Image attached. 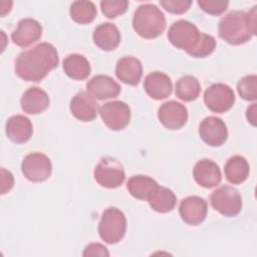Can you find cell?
<instances>
[{
  "label": "cell",
  "mask_w": 257,
  "mask_h": 257,
  "mask_svg": "<svg viewBox=\"0 0 257 257\" xmlns=\"http://www.w3.org/2000/svg\"><path fill=\"white\" fill-rule=\"evenodd\" d=\"M21 171L28 181L40 183L46 181L50 177L52 165L46 155L35 152L27 155L23 159Z\"/></svg>",
  "instance_id": "ba28073f"
},
{
  "label": "cell",
  "mask_w": 257,
  "mask_h": 257,
  "mask_svg": "<svg viewBox=\"0 0 257 257\" xmlns=\"http://www.w3.org/2000/svg\"><path fill=\"white\" fill-rule=\"evenodd\" d=\"M212 207L226 217L237 216L242 209V198L237 189L231 186H222L210 196Z\"/></svg>",
  "instance_id": "8992f818"
},
{
  "label": "cell",
  "mask_w": 257,
  "mask_h": 257,
  "mask_svg": "<svg viewBox=\"0 0 257 257\" xmlns=\"http://www.w3.org/2000/svg\"><path fill=\"white\" fill-rule=\"evenodd\" d=\"M98 112L104 124L112 131L123 130L130 122V106L119 100L109 101L98 108Z\"/></svg>",
  "instance_id": "30bf717a"
},
{
  "label": "cell",
  "mask_w": 257,
  "mask_h": 257,
  "mask_svg": "<svg viewBox=\"0 0 257 257\" xmlns=\"http://www.w3.org/2000/svg\"><path fill=\"white\" fill-rule=\"evenodd\" d=\"M239 95L248 101L256 100L257 98V76L255 74L246 75L241 78L237 84Z\"/></svg>",
  "instance_id": "f1b7e54d"
},
{
  "label": "cell",
  "mask_w": 257,
  "mask_h": 257,
  "mask_svg": "<svg viewBox=\"0 0 257 257\" xmlns=\"http://www.w3.org/2000/svg\"><path fill=\"white\" fill-rule=\"evenodd\" d=\"M201 32L195 24L187 20L174 22L168 31L169 41L178 49L185 50L190 54L198 44Z\"/></svg>",
  "instance_id": "5b68a950"
},
{
  "label": "cell",
  "mask_w": 257,
  "mask_h": 257,
  "mask_svg": "<svg viewBox=\"0 0 257 257\" xmlns=\"http://www.w3.org/2000/svg\"><path fill=\"white\" fill-rule=\"evenodd\" d=\"M199 7L210 15H220L226 11L229 2L225 0H199Z\"/></svg>",
  "instance_id": "1f68e13d"
},
{
  "label": "cell",
  "mask_w": 257,
  "mask_h": 257,
  "mask_svg": "<svg viewBox=\"0 0 257 257\" xmlns=\"http://www.w3.org/2000/svg\"><path fill=\"white\" fill-rule=\"evenodd\" d=\"M147 94L156 100L167 98L173 89L171 78L164 72L154 71L147 75L144 82Z\"/></svg>",
  "instance_id": "ac0fdd59"
},
{
  "label": "cell",
  "mask_w": 257,
  "mask_h": 257,
  "mask_svg": "<svg viewBox=\"0 0 257 257\" xmlns=\"http://www.w3.org/2000/svg\"><path fill=\"white\" fill-rule=\"evenodd\" d=\"M133 27L141 37L154 39L164 32L166 17L156 5L143 4L134 13Z\"/></svg>",
  "instance_id": "3957f363"
},
{
  "label": "cell",
  "mask_w": 257,
  "mask_h": 257,
  "mask_svg": "<svg viewBox=\"0 0 257 257\" xmlns=\"http://www.w3.org/2000/svg\"><path fill=\"white\" fill-rule=\"evenodd\" d=\"M116 77L125 84L137 85L143 75V65L134 56H124L118 59L115 65Z\"/></svg>",
  "instance_id": "ffe728a7"
},
{
  "label": "cell",
  "mask_w": 257,
  "mask_h": 257,
  "mask_svg": "<svg viewBox=\"0 0 257 257\" xmlns=\"http://www.w3.org/2000/svg\"><path fill=\"white\" fill-rule=\"evenodd\" d=\"M256 8L248 12L233 10L227 13L219 22V36L232 45H240L249 41L256 34Z\"/></svg>",
  "instance_id": "7a4b0ae2"
},
{
  "label": "cell",
  "mask_w": 257,
  "mask_h": 257,
  "mask_svg": "<svg viewBox=\"0 0 257 257\" xmlns=\"http://www.w3.org/2000/svg\"><path fill=\"white\" fill-rule=\"evenodd\" d=\"M95 45L104 51L114 50L120 42V32L112 23H102L98 25L92 34Z\"/></svg>",
  "instance_id": "7402d4cb"
},
{
  "label": "cell",
  "mask_w": 257,
  "mask_h": 257,
  "mask_svg": "<svg viewBox=\"0 0 257 257\" xmlns=\"http://www.w3.org/2000/svg\"><path fill=\"white\" fill-rule=\"evenodd\" d=\"M204 102L211 111L223 113L233 106L235 94L229 85L214 83L205 90Z\"/></svg>",
  "instance_id": "9c48e42d"
},
{
  "label": "cell",
  "mask_w": 257,
  "mask_h": 257,
  "mask_svg": "<svg viewBox=\"0 0 257 257\" xmlns=\"http://www.w3.org/2000/svg\"><path fill=\"white\" fill-rule=\"evenodd\" d=\"M216 48V40L212 35L201 33L200 40L193 51L189 54L196 58H203L209 56Z\"/></svg>",
  "instance_id": "f546056e"
},
{
  "label": "cell",
  "mask_w": 257,
  "mask_h": 257,
  "mask_svg": "<svg viewBox=\"0 0 257 257\" xmlns=\"http://www.w3.org/2000/svg\"><path fill=\"white\" fill-rule=\"evenodd\" d=\"M83 256H108L107 248L100 243H91L87 245L82 253Z\"/></svg>",
  "instance_id": "836d02e7"
},
{
  "label": "cell",
  "mask_w": 257,
  "mask_h": 257,
  "mask_svg": "<svg viewBox=\"0 0 257 257\" xmlns=\"http://www.w3.org/2000/svg\"><path fill=\"white\" fill-rule=\"evenodd\" d=\"M160 4L170 13L182 14L185 13L190 6L192 1L190 0H161Z\"/></svg>",
  "instance_id": "d6a6232c"
},
{
  "label": "cell",
  "mask_w": 257,
  "mask_h": 257,
  "mask_svg": "<svg viewBox=\"0 0 257 257\" xmlns=\"http://www.w3.org/2000/svg\"><path fill=\"white\" fill-rule=\"evenodd\" d=\"M93 176L101 187L107 189L119 187L125 179L122 165L110 157L103 158L99 161L94 169Z\"/></svg>",
  "instance_id": "52a82bcc"
},
{
  "label": "cell",
  "mask_w": 257,
  "mask_h": 257,
  "mask_svg": "<svg viewBox=\"0 0 257 257\" xmlns=\"http://www.w3.org/2000/svg\"><path fill=\"white\" fill-rule=\"evenodd\" d=\"M86 89L90 95L99 100L114 98L120 93V85L111 77L103 74L93 76L86 83Z\"/></svg>",
  "instance_id": "e0dca14e"
},
{
  "label": "cell",
  "mask_w": 257,
  "mask_h": 257,
  "mask_svg": "<svg viewBox=\"0 0 257 257\" xmlns=\"http://www.w3.org/2000/svg\"><path fill=\"white\" fill-rule=\"evenodd\" d=\"M199 135L204 143L211 147L222 146L228 138V130L225 122L217 116L204 118L199 125Z\"/></svg>",
  "instance_id": "8fae6325"
},
{
  "label": "cell",
  "mask_w": 257,
  "mask_h": 257,
  "mask_svg": "<svg viewBox=\"0 0 257 257\" xmlns=\"http://www.w3.org/2000/svg\"><path fill=\"white\" fill-rule=\"evenodd\" d=\"M125 230L126 219L120 210L110 207L103 211L98 224L101 240L107 244H115L123 238Z\"/></svg>",
  "instance_id": "277c9868"
},
{
  "label": "cell",
  "mask_w": 257,
  "mask_h": 257,
  "mask_svg": "<svg viewBox=\"0 0 257 257\" xmlns=\"http://www.w3.org/2000/svg\"><path fill=\"white\" fill-rule=\"evenodd\" d=\"M246 117L252 125H256V103H252L246 110Z\"/></svg>",
  "instance_id": "d590c367"
},
{
  "label": "cell",
  "mask_w": 257,
  "mask_h": 257,
  "mask_svg": "<svg viewBox=\"0 0 257 257\" xmlns=\"http://www.w3.org/2000/svg\"><path fill=\"white\" fill-rule=\"evenodd\" d=\"M179 212L182 220L192 226L201 224L207 217V202L198 196H190L182 200Z\"/></svg>",
  "instance_id": "4fadbf2b"
},
{
  "label": "cell",
  "mask_w": 257,
  "mask_h": 257,
  "mask_svg": "<svg viewBox=\"0 0 257 257\" xmlns=\"http://www.w3.org/2000/svg\"><path fill=\"white\" fill-rule=\"evenodd\" d=\"M42 35V26L38 21L32 18H24L18 22L17 28L12 32L11 39L13 43L20 47H27Z\"/></svg>",
  "instance_id": "5bb4252c"
},
{
  "label": "cell",
  "mask_w": 257,
  "mask_h": 257,
  "mask_svg": "<svg viewBox=\"0 0 257 257\" xmlns=\"http://www.w3.org/2000/svg\"><path fill=\"white\" fill-rule=\"evenodd\" d=\"M72 115L81 121L93 120L98 111V105L94 97L88 92H77L70 100L69 105Z\"/></svg>",
  "instance_id": "9a60e30c"
},
{
  "label": "cell",
  "mask_w": 257,
  "mask_h": 257,
  "mask_svg": "<svg viewBox=\"0 0 257 257\" xmlns=\"http://www.w3.org/2000/svg\"><path fill=\"white\" fill-rule=\"evenodd\" d=\"M250 167L247 160L241 156L231 157L224 168L227 181L233 185H239L245 182L249 176Z\"/></svg>",
  "instance_id": "cb8c5ba5"
},
{
  "label": "cell",
  "mask_w": 257,
  "mask_h": 257,
  "mask_svg": "<svg viewBox=\"0 0 257 257\" xmlns=\"http://www.w3.org/2000/svg\"><path fill=\"white\" fill-rule=\"evenodd\" d=\"M58 62L56 48L48 42H42L17 56L15 72L25 81L39 82L57 67Z\"/></svg>",
  "instance_id": "6da1fadb"
},
{
  "label": "cell",
  "mask_w": 257,
  "mask_h": 257,
  "mask_svg": "<svg viewBox=\"0 0 257 257\" xmlns=\"http://www.w3.org/2000/svg\"><path fill=\"white\" fill-rule=\"evenodd\" d=\"M128 7L126 0H102L100 2L101 12L107 18H115L123 14Z\"/></svg>",
  "instance_id": "4dcf8cb0"
},
{
  "label": "cell",
  "mask_w": 257,
  "mask_h": 257,
  "mask_svg": "<svg viewBox=\"0 0 257 257\" xmlns=\"http://www.w3.org/2000/svg\"><path fill=\"white\" fill-rule=\"evenodd\" d=\"M158 188L159 185L154 179L143 175L133 176L126 183V189L131 195L143 201H149Z\"/></svg>",
  "instance_id": "603a6c76"
},
{
  "label": "cell",
  "mask_w": 257,
  "mask_h": 257,
  "mask_svg": "<svg viewBox=\"0 0 257 257\" xmlns=\"http://www.w3.org/2000/svg\"><path fill=\"white\" fill-rule=\"evenodd\" d=\"M0 183H1V194L4 195L6 194L7 192H9L13 185H14V178H13V175L5 170L4 168L1 169V180H0Z\"/></svg>",
  "instance_id": "e575fe53"
},
{
  "label": "cell",
  "mask_w": 257,
  "mask_h": 257,
  "mask_svg": "<svg viewBox=\"0 0 257 257\" xmlns=\"http://www.w3.org/2000/svg\"><path fill=\"white\" fill-rule=\"evenodd\" d=\"M70 17L78 24L91 23L96 16V7L91 1H74L69 9Z\"/></svg>",
  "instance_id": "83f0119b"
},
{
  "label": "cell",
  "mask_w": 257,
  "mask_h": 257,
  "mask_svg": "<svg viewBox=\"0 0 257 257\" xmlns=\"http://www.w3.org/2000/svg\"><path fill=\"white\" fill-rule=\"evenodd\" d=\"M201 91L199 80L193 75L182 76L176 82V95L184 101H192L198 98Z\"/></svg>",
  "instance_id": "4316f807"
},
{
  "label": "cell",
  "mask_w": 257,
  "mask_h": 257,
  "mask_svg": "<svg viewBox=\"0 0 257 257\" xmlns=\"http://www.w3.org/2000/svg\"><path fill=\"white\" fill-rule=\"evenodd\" d=\"M193 176L197 184L206 189L216 187L222 179L219 166L209 159H203L196 163L193 169Z\"/></svg>",
  "instance_id": "2e32d148"
},
{
  "label": "cell",
  "mask_w": 257,
  "mask_h": 257,
  "mask_svg": "<svg viewBox=\"0 0 257 257\" xmlns=\"http://www.w3.org/2000/svg\"><path fill=\"white\" fill-rule=\"evenodd\" d=\"M158 117L160 122L169 130H180L188 120V110L184 104L170 100L159 107Z\"/></svg>",
  "instance_id": "7c38bea8"
},
{
  "label": "cell",
  "mask_w": 257,
  "mask_h": 257,
  "mask_svg": "<svg viewBox=\"0 0 257 257\" xmlns=\"http://www.w3.org/2000/svg\"><path fill=\"white\" fill-rule=\"evenodd\" d=\"M49 96L37 86L29 87L21 96L20 104L24 112L28 114H38L49 106Z\"/></svg>",
  "instance_id": "44dd1931"
},
{
  "label": "cell",
  "mask_w": 257,
  "mask_h": 257,
  "mask_svg": "<svg viewBox=\"0 0 257 257\" xmlns=\"http://www.w3.org/2000/svg\"><path fill=\"white\" fill-rule=\"evenodd\" d=\"M5 131L7 138L11 142L15 144H24L32 137L33 126L28 117L22 114H16L7 119Z\"/></svg>",
  "instance_id": "d6986e66"
},
{
  "label": "cell",
  "mask_w": 257,
  "mask_h": 257,
  "mask_svg": "<svg viewBox=\"0 0 257 257\" xmlns=\"http://www.w3.org/2000/svg\"><path fill=\"white\" fill-rule=\"evenodd\" d=\"M63 70L67 76L75 80H82L90 74V64L81 54H69L63 60Z\"/></svg>",
  "instance_id": "d4e9b609"
},
{
  "label": "cell",
  "mask_w": 257,
  "mask_h": 257,
  "mask_svg": "<svg viewBox=\"0 0 257 257\" xmlns=\"http://www.w3.org/2000/svg\"><path fill=\"white\" fill-rule=\"evenodd\" d=\"M149 204L153 210L159 213H167L172 211L177 203L174 192L166 187H160L149 199Z\"/></svg>",
  "instance_id": "484cf974"
}]
</instances>
